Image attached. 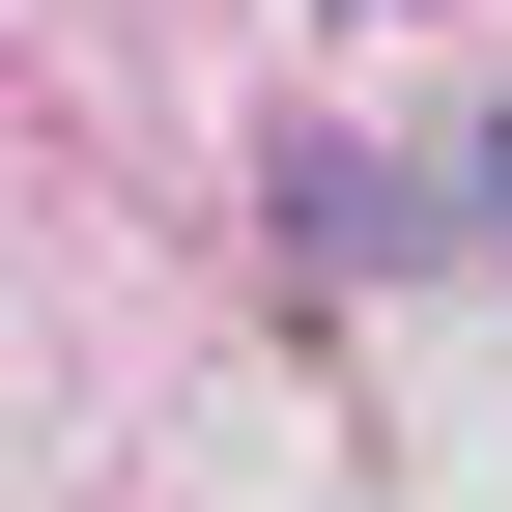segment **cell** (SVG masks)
<instances>
[{
	"mask_svg": "<svg viewBox=\"0 0 512 512\" xmlns=\"http://www.w3.org/2000/svg\"><path fill=\"white\" fill-rule=\"evenodd\" d=\"M456 256H512V114H456Z\"/></svg>",
	"mask_w": 512,
	"mask_h": 512,
	"instance_id": "1",
	"label": "cell"
}]
</instances>
